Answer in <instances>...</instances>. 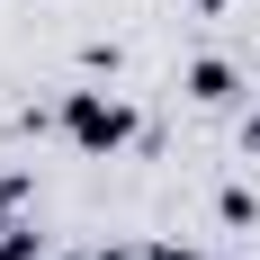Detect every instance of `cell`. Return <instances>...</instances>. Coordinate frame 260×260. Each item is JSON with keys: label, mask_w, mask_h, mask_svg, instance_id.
<instances>
[{"label": "cell", "mask_w": 260, "mask_h": 260, "mask_svg": "<svg viewBox=\"0 0 260 260\" xmlns=\"http://www.w3.org/2000/svg\"><path fill=\"white\" fill-rule=\"evenodd\" d=\"M63 126H72L90 153H108V144H126V135H135V117H126L117 99H72V108H63Z\"/></svg>", "instance_id": "1"}, {"label": "cell", "mask_w": 260, "mask_h": 260, "mask_svg": "<svg viewBox=\"0 0 260 260\" xmlns=\"http://www.w3.org/2000/svg\"><path fill=\"white\" fill-rule=\"evenodd\" d=\"M188 90H198V99H224L234 72H224V63H188Z\"/></svg>", "instance_id": "2"}, {"label": "cell", "mask_w": 260, "mask_h": 260, "mask_svg": "<svg viewBox=\"0 0 260 260\" xmlns=\"http://www.w3.org/2000/svg\"><path fill=\"white\" fill-rule=\"evenodd\" d=\"M251 144H260V126H251Z\"/></svg>", "instance_id": "3"}]
</instances>
